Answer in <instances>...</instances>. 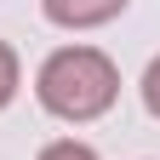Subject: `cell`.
<instances>
[{"mask_svg":"<svg viewBox=\"0 0 160 160\" xmlns=\"http://www.w3.org/2000/svg\"><path fill=\"white\" fill-rule=\"evenodd\" d=\"M17 86H23V63H17V52L0 40V109L17 97Z\"/></svg>","mask_w":160,"mask_h":160,"instance_id":"cell-3","label":"cell"},{"mask_svg":"<svg viewBox=\"0 0 160 160\" xmlns=\"http://www.w3.org/2000/svg\"><path fill=\"white\" fill-rule=\"evenodd\" d=\"M34 160H97V149L80 143V137H57V143H46Z\"/></svg>","mask_w":160,"mask_h":160,"instance_id":"cell-4","label":"cell"},{"mask_svg":"<svg viewBox=\"0 0 160 160\" xmlns=\"http://www.w3.org/2000/svg\"><path fill=\"white\" fill-rule=\"evenodd\" d=\"M143 109L160 120V57H154V63L143 69Z\"/></svg>","mask_w":160,"mask_h":160,"instance_id":"cell-5","label":"cell"},{"mask_svg":"<svg viewBox=\"0 0 160 160\" xmlns=\"http://www.w3.org/2000/svg\"><path fill=\"white\" fill-rule=\"evenodd\" d=\"M40 6L57 29H97V23L126 12V0H40Z\"/></svg>","mask_w":160,"mask_h":160,"instance_id":"cell-2","label":"cell"},{"mask_svg":"<svg viewBox=\"0 0 160 160\" xmlns=\"http://www.w3.org/2000/svg\"><path fill=\"white\" fill-rule=\"evenodd\" d=\"M34 97L40 109L69 120V126H86V120L109 114L120 97V69L109 52L97 46H57L34 74Z\"/></svg>","mask_w":160,"mask_h":160,"instance_id":"cell-1","label":"cell"}]
</instances>
